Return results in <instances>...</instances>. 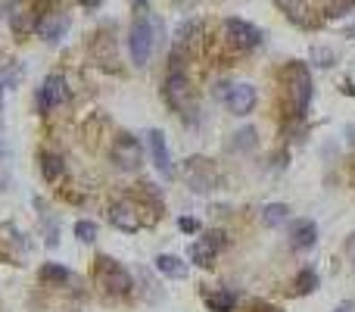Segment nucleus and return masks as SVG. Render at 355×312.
Returning a JSON list of instances; mask_svg holds the SVG:
<instances>
[{"label": "nucleus", "mask_w": 355, "mask_h": 312, "mask_svg": "<svg viewBox=\"0 0 355 312\" xmlns=\"http://www.w3.org/2000/svg\"><path fill=\"white\" fill-rule=\"evenodd\" d=\"M149 53H153V22L143 10L131 25V60H134V66H147Z\"/></svg>", "instance_id": "f257e3e1"}, {"label": "nucleus", "mask_w": 355, "mask_h": 312, "mask_svg": "<svg viewBox=\"0 0 355 312\" xmlns=\"http://www.w3.org/2000/svg\"><path fill=\"white\" fill-rule=\"evenodd\" d=\"M100 284H103L109 293H116V297H125V293H131L134 281H131V275L125 272L118 262L100 259Z\"/></svg>", "instance_id": "f03ea898"}, {"label": "nucleus", "mask_w": 355, "mask_h": 312, "mask_svg": "<svg viewBox=\"0 0 355 312\" xmlns=\"http://www.w3.org/2000/svg\"><path fill=\"white\" fill-rule=\"evenodd\" d=\"M221 97H224V106H228L234 116H246L255 106V87L246 85V81H240V85H224Z\"/></svg>", "instance_id": "7ed1b4c3"}, {"label": "nucleus", "mask_w": 355, "mask_h": 312, "mask_svg": "<svg viewBox=\"0 0 355 312\" xmlns=\"http://www.w3.org/2000/svg\"><path fill=\"white\" fill-rule=\"evenodd\" d=\"M290 94H293V106H296V112L302 116L305 110H309L311 103V75L305 66H290Z\"/></svg>", "instance_id": "20e7f679"}, {"label": "nucleus", "mask_w": 355, "mask_h": 312, "mask_svg": "<svg viewBox=\"0 0 355 312\" xmlns=\"http://www.w3.org/2000/svg\"><path fill=\"white\" fill-rule=\"evenodd\" d=\"M143 137H147V147H149V159H153V166L162 172V178H172L174 168H172V153H168L165 135H162L159 128H149Z\"/></svg>", "instance_id": "39448f33"}, {"label": "nucleus", "mask_w": 355, "mask_h": 312, "mask_svg": "<svg viewBox=\"0 0 355 312\" xmlns=\"http://www.w3.org/2000/svg\"><path fill=\"white\" fill-rule=\"evenodd\" d=\"M224 37L240 50H249V47H255V44H262V31L253 28L249 22H243V19H224Z\"/></svg>", "instance_id": "423d86ee"}, {"label": "nucleus", "mask_w": 355, "mask_h": 312, "mask_svg": "<svg viewBox=\"0 0 355 312\" xmlns=\"http://www.w3.org/2000/svg\"><path fill=\"white\" fill-rule=\"evenodd\" d=\"M112 159L118 162V168H125V172H131V168L140 166L143 159V150H140V141L131 135H122L116 144H112Z\"/></svg>", "instance_id": "0eeeda50"}, {"label": "nucleus", "mask_w": 355, "mask_h": 312, "mask_svg": "<svg viewBox=\"0 0 355 312\" xmlns=\"http://www.w3.org/2000/svg\"><path fill=\"white\" fill-rule=\"evenodd\" d=\"M66 97H69L66 78H62V75H47L41 91H37V106H41V110H53V106H60Z\"/></svg>", "instance_id": "6e6552de"}, {"label": "nucleus", "mask_w": 355, "mask_h": 312, "mask_svg": "<svg viewBox=\"0 0 355 312\" xmlns=\"http://www.w3.org/2000/svg\"><path fill=\"white\" fill-rule=\"evenodd\" d=\"M165 100L172 110H184L187 106V75L181 69H168L165 78Z\"/></svg>", "instance_id": "1a4fd4ad"}, {"label": "nucleus", "mask_w": 355, "mask_h": 312, "mask_svg": "<svg viewBox=\"0 0 355 312\" xmlns=\"http://www.w3.org/2000/svg\"><path fill=\"white\" fill-rule=\"evenodd\" d=\"M318 241V228L311 218H299V222H293L290 228V243L293 250H311Z\"/></svg>", "instance_id": "9d476101"}, {"label": "nucleus", "mask_w": 355, "mask_h": 312, "mask_svg": "<svg viewBox=\"0 0 355 312\" xmlns=\"http://www.w3.org/2000/svg\"><path fill=\"white\" fill-rule=\"evenodd\" d=\"M109 222L116 225L118 231H137V228H140V218H137L134 206H128V203L109 206Z\"/></svg>", "instance_id": "9b49d317"}, {"label": "nucleus", "mask_w": 355, "mask_h": 312, "mask_svg": "<svg viewBox=\"0 0 355 312\" xmlns=\"http://www.w3.org/2000/svg\"><path fill=\"white\" fill-rule=\"evenodd\" d=\"M187 178H190L193 191H209L212 187V168L206 166V159L193 156V159L187 162Z\"/></svg>", "instance_id": "f8f14e48"}, {"label": "nucleus", "mask_w": 355, "mask_h": 312, "mask_svg": "<svg viewBox=\"0 0 355 312\" xmlns=\"http://www.w3.org/2000/svg\"><path fill=\"white\" fill-rule=\"evenodd\" d=\"M156 272L159 275H165V278H184L187 275V262L184 259H178V256H159V259H156Z\"/></svg>", "instance_id": "ddd939ff"}, {"label": "nucleus", "mask_w": 355, "mask_h": 312, "mask_svg": "<svg viewBox=\"0 0 355 312\" xmlns=\"http://www.w3.org/2000/svg\"><path fill=\"white\" fill-rule=\"evenodd\" d=\"M286 218H290L286 203H268L262 209V225H268V228H280V225H286Z\"/></svg>", "instance_id": "4468645a"}, {"label": "nucleus", "mask_w": 355, "mask_h": 312, "mask_svg": "<svg viewBox=\"0 0 355 312\" xmlns=\"http://www.w3.org/2000/svg\"><path fill=\"white\" fill-rule=\"evenodd\" d=\"M62 172H66V166H62V159L56 153H41V175L47 181H60Z\"/></svg>", "instance_id": "2eb2a0df"}, {"label": "nucleus", "mask_w": 355, "mask_h": 312, "mask_svg": "<svg viewBox=\"0 0 355 312\" xmlns=\"http://www.w3.org/2000/svg\"><path fill=\"white\" fill-rule=\"evenodd\" d=\"M206 303H209L212 312H230L237 306V297L230 291H215V293H209V300H206Z\"/></svg>", "instance_id": "dca6fc26"}, {"label": "nucleus", "mask_w": 355, "mask_h": 312, "mask_svg": "<svg viewBox=\"0 0 355 312\" xmlns=\"http://www.w3.org/2000/svg\"><path fill=\"white\" fill-rule=\"evenodd\" d=\"M41 281H47V284H62V281H69V268L56 266V262H44L41 266Z\"/></svg>", "instance_id": "f3484780"}, {"label": "nucleus", "mask_w": 355, "mask_h": 312, "mask_svg": "<svg viewBox=\"0 0 355 312\" xmlns=\"http://www.w3.org/2000/svg\"><path fill=\"white\" fill-rule=\"evenodd\" d=\"M190 259L206 268V266H212V259H215V250H212L206 241H197V243H190Z\"/></svg>", "instance_id": "a211bd4d"}, {"label": "nucleus", "mask_w": 355, "mask_h": 312, "mask_svg": "<svg viewBox=\"0 0 355 312\" xmlns=\"http://www.w3.org/2000/svg\"><path fill=\"white\" fill-rule=\"evenodd\" d=\"M318 287V275L311 272V268H302V272L296 275V291L299 293H311Z\"/></svg>", "instance_id": "6ab92c4d"}, {"label": "nucleus", "mask_w": 355, "mask_h": 312, "mask_svg": "<svg viewBox=\"0 0 355 312\" xmlns=\"http://www.w3.org/2000/svg\"><path fill=\"white\" fill-rule=\"evenodd\" d=\"M75 237H78L81 243H91V241H97V225L93 222H75Z\"/></svg>", "instance_id": "aec40b11"}, {"label": "nucleus", "mask_w": 355, "mask_h": 312, "mask_svg": "<svg viewBox=\"0 0 355 312\" xmlns=\"http://www.w3.org/2000/svg\"><path fill=\"white\" fill-rule=\"evenodd\" d=\"M237 141H234V147L237 150H253L255 147V128H243L240 135H234Z\"/></svg>", "instance_id": "412c9836"}, {"label": "nucleus", "mask_w": 355, "mask_h": 312, "mask_svg": "<svg viewBox=\"0 0 355 312\" xmlns=\"http://www.w3.org/2000/svg\"><path fill=\"white\" fill-rule=\"evenodd\" d=\"M197 31H199V22H184V25L178 28V41H187V37L197 35Z\"/></svg>", "instance_id": "4be33fe9"}, {"label": "nucleus", "mask_w": 355, "mask_h": 312, "mask_svg": "<svg viewBox=\"0 0 355 312\" xmlns=\"http://www.w3.org/2000/svg\"><path fill=\"white\" fill-rule=\"evenodd\" d=\"M178 228H181V231H197L199 222H197V218H187V216H184V218H178Z\"/></svg>", "instance_id": "5701e85b"}, {"label": "nucleus", "mask_w": 355, "mask_h": 312, "mask_svg": "<svg viewBox=\"0 0 355 312\" xmlns=\"http://www.w3.org/2000/svg\"><path fill=\"white\" fill-rule=\"evenodd\" d=\"M334 312H355V303H352V300H346V303H340Z\"/></svg>", "instance_id": "b1692460"}, {"label": "nucleus", "mask_w": 355, "mask_h": 312, "mask_svg": "<svg viewBox=\"0 0 355 312\" xmlns=\"http://www.w3.org/2000/svg\"><path fill=\"white\" fill-rule=\"evenodd\" d=\"M84 3H87V6H97V3H100V0H84Z\"/></svg>", "instance_id": "393cba45"}, {"label": "nucleus", "mask_w": 355, "mask_h": 312, "mask_svg": "<svg viewBox=\"0 0 355 312\" xmlns=\"http://www.w3.org/2000/svg\"><path fill=\"white\" fill-rule=\"evenodd\" d=\"M0 153H3V147H0Z\"/></svg>", "instance_id": "a878e982"}]
</instances>
